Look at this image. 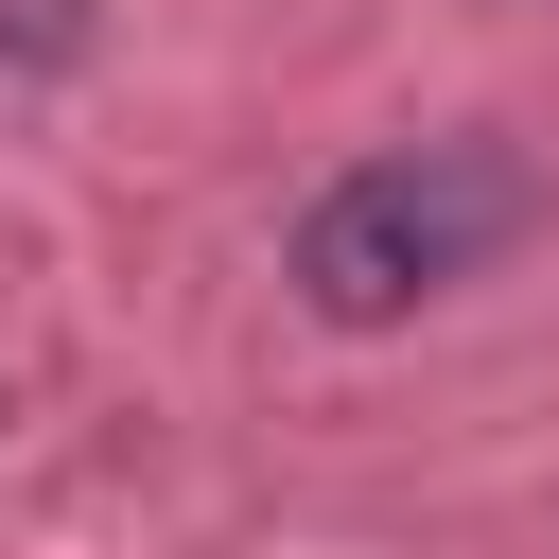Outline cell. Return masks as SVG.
Segmentation results:
<instances>
[{
  "mask_svg": "<svg viewBox=\"0 0 559 559\" xmlns=\"http://www.w3.org/2000/svg\"><path fill=\"white\" fill-rule=\"evenodd\" d=\"M524 210H542V175L507 157V140H419V157H349L314 210H297V297L332 314V332H384V314H419V297H454L489 245H524Z\"/></svg>",
  "mask_w": 559,
  "mask_h": 559,
  "instance_id": "obj_1",
  "label": "cell"
}]
</instances>
